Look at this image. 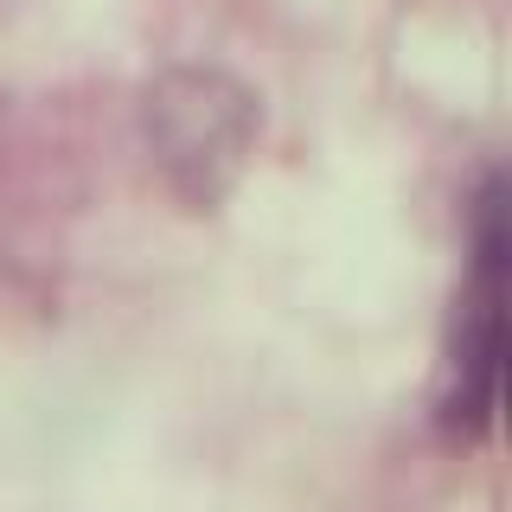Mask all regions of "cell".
<instances>
[{"mask_svg": "<svg viewBox=\"0 0 512 512\" xmlns=\"http://www.w3.org/2000/svg\"><path fill=\"white\" fill-rule=\"evenodd\" d=\"M256 96L224 71H167L141 103V135L160 180L186 205H218L256 148Z\"/></svg>", "mask_w": 512, "mask_h": 512, "instance_id": "cell-1", "label": "cell"}, {"mask_svg": "<svg viewBox=\"0 0 512 512\" xmlns=\"http://www.w3.org/2000/svg\"><path fill=\"white\" fill-rule=\"evenodd\" d=\"M506 212L500 186L480 199L474 218V276L461 288V320H455V359H448V397L442 416L455 429H487L500 404V352H506Z\"/></svg>", "mask_w": 512, "mask_h": 512, "instance_id": "cell-2", "label": "cell"}]
</instances>
